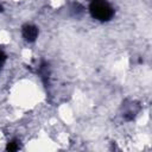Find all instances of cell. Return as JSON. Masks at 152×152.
I'll list each match as a JSON object with an SVG mask.
<instances>
[{"label": "cell", "instance_id": "2", "mask_svg": "<svg viewBox=\"0 0 152 152\" xmlns=\"http://www.w3.org/2000/svg\"><path fill=\"white\" fill-rule=\"evenodd\" d=\"M56 116L59 119V121L66 126H71L74 125L75 120H76V116H75V110L72 108L71 104L64 102V103H61L58 107H57V110H56Z\"/></svg>", "mask_w": 152, "mask_h": 152}, {"label": "cell", "instance_id": "1", "mask_svg": "<svg viewBox=\"0 0 152 152\" xmlns=\"http://www.w3.org/2000/svg\"><path fill=\"white\" fill-rule=\"evenodd\" d=\"M42 100L39 87L28 78H20L8 91V102L12 107L20 110L34 109Z\"/></svg>", "mask_w": 152, "mask_h": 152}, {"label": "cell", "instance_id": "4", "mask_svg": "<svg viewBox=\"0 0 152 152\" xmlns=\"http://www.w3.org/2000/svg\"><path fill=\"white\" fill-rule=\"evenodd\" d=\"M11 1H13V2H18V1H20V0H11Z\"/></svg>", "mask_w": 152, "mask_h": 152}, {"label": "cell", "instance_id": "3", "mask_svg": "<svg viewBox=\"0 0 152 152\" xmlns=\"http://www.w3.org/2000/svg\"><path fill=\"white\" fill-rule=\"evenodd\" d=\"M12 42V34L6 28H0V45H8Z\"/></svg>", "mask_w": 152, "mask_h": 152}]
</instances>
